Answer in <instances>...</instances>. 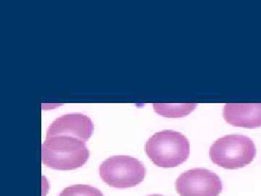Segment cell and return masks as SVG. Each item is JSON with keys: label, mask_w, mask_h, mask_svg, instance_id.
Instances as JSON below:
<instances>
[{"label": "cell", "mask_w": 261, "mask_h": 196, "mask_svg": "<svg viewBox=\"0 0 261 196\" xmlns=\"http://www.w3.org/2000/svg\"><path fill=\"white\" fill-rule=\"evenodd\" d=\"M58 196H104L100 190L88 185H73L65 187Z\"/></svg>", "instance_id": "obj_9"}, {"label": "cell", "mask_w": 261, "mask_h": 196, "mask_svg": "<svg viewBox=\"0 0 261 196\" xmlns=\"http://www.w3.org/2000/svg\"><path fill=\"white\" fill-rule=\"evenodd\" d=\"M90 152L85 142L71 136L47 137L42 145V160L47 167L73 170L88 161Z\"/></svg>", "instance_id": "obj_1"}, {"label": "cell", "mask_w": 261, "mask_h": 196, "mask_svg": "<svg viewBox=\"0 0 261 196\" xmlns=\"http://www.w3.org/2000/svg\"><path fill=\"white\" fill-rule=\"evenodd\" d=\"M197 106L195 103L187 104H154L156 113L168 118H180L190 114Z\"/></svg>", "instance_id": "obj_8"}, {"label": "cell", "mask_w": 261, "mask_h": 196, "mask_svg": "<svg viewBox=\"0 0 261 196\" xmlns=\"http://www.w3.org/2000/svg\"><path fill=\"white\" fill-rule=\"evenodd\" d=\"M222 188L219 175L206 168L188 170L176 181V191L180 196H218Z\"/></svg>", "instance_id": "obj_5"}, {"label": "cell", "mask_w": 261, "mask_h": 196, "mask_svg": "<svg viewBox=\"0 0 261 196\" xmlns=\"http://www.w3.org/2000/svg\"><path fill=\"white\" fill-rule=\"evenodd\" d=\"M223 116L233 126L257 128L261 127V103H227Z\"/></svg>", "instance_id": "obj_7"}, {"label": "cell", "mask_w": 261, "mask_h": 196, "mask_svg": "<svg viewBox=\"0 0 261 196\" xmlns=\"http://www.w3.org/2000/svg\"><path fill=\"white\" fill-rule=\"evenodd\" d=\"M256 148L253 141L243 135H228L211 145L210 157L215 164L227 169L243 168L253 161Z\"/></svg>", "instance_id": "obj_3"}, {"label": "cell", "mask_w": 261, "mask_h": 196, "mask_svg": "<svg viewBox=\"0 0 261 196\" xmlns=\"http://www.w3.org/2000/svg\"><path fill=\"white\" fill-rule=\"evenodd\" d=\"M102 181L116 188H128L139 185L145 178L146 168L140 160L128 156H114L99 166Z\"/></svg>", "instance_id": "obj_4"}, {"label": "cell", "mask_w": 261, "mask_h": 196, "mask_svg": "<svg viewBox=\"0 0 261 196\" xmlns=\"http://www.w3.org/2000/svg\"><path fill=\"white\" fill-rule=\"evenodd\" d=\"M93 131L94 125L89 117L82 113H68L56 118L49 125L47 137L71 136L85 142L90 138Z\"/></svg>", "instance_id": "obj_6"}, {"label": "cell", "mask_w": 261, "mask_h": 196, "mask_svg": "<svg viewBox=\"0 0 261 196\" xmlns=\"http://www.w3.org/2000/svg\"><path fill=\"white\" fill-rule=\"evenodd\" d=\"M147 196H165L162 195H159V194H153V195H149Z\"/></svg>", "instance_id": "obj_10"}, {"label": "cell", "mask_w": 261, "mask_h": 196, "mask_svg": "<svg viewBox=\"0 0 261 196\" xmlns=\"http://www.w3.org/2000/svg\"><path fill=\"white\" fill-rule=\"evenodd\" d=\"M146 154L159 167H176L190 156V144L186 136L173 130L156 132L145 144Z\"/></svg>", "instance_id": "obj_2"}]
</instances>
